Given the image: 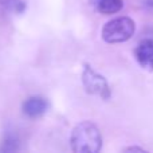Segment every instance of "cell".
I'll list each match as a JSON object with an SVG mask.
<instances>
[{
  "mask_svg": "<svg viewBox=\"0 0 153 153\" xmlns=\"http://www.w3.org/2000/svg\"><path fill=\"white\" fill-rule=\"evenodd\" d=\"M70 146L78 153H97L102 148V136L97 125L83 121L73 129L70 134Z\"/></svg>",
  "mask_w": 153,
  "mask_h": 153,
  "instance_id": "6da1fadb",
  "label": "cell"
},
{
  "mask_svg": "<svg viewBox=\"0 0 153 153\" xmlns=\"http://www.w3.org/2000/svg\"><path fill=\"white\" fill-rule=\"evenodd\" d=\"M136 31V24L128 16L111 19L103 26L102 39L108 43H122L129 40Z\"/></svg>",
  "mask_w": 153,
  "mask_h": 153,
  "instance_id": "7a4b0ae2",
  "label": "cell"
},
{
  "mask_svg": "<svg viewBox=\"0 0 153 153\" xmlns=\"http://www.w3.org/2000/svg\"><path fill=\"white\" fill-rule=\"evenodd\" d=\"M82 83L83 87L89 94L98 95L102 100L110 98V86L103 75H101L98 71H95L91 66L83 65L82 71Z\"/></svg>",
  "mask_w": 153,
  "mask_h": 153,
  "instance_id": "3957f363",
  "label": "cell"
},
{
  "mask_svg": "<svg viewBox=\"0 0 153 153\" xmlns=\"http://www.w3.org/2000/svg\"><path fill=\"white\" fill-rule=\"evenodd\" d=\"M48 109V102L46 98L40 97V95H34V97L27 98L22 105V110H23L24 116L28 118H38V117L43 116Z\"/></svg>",
  "mask_w": 153,
  "mask_h": 153,
  "instance_id": "277c9868",
  "label": "cell"
},
{
  "mask_svg": "<svg viewBox=\"0 0 153 153\" xmlns=\"http://www.w3.org/2000/svg\"><path fill=\"white\" fill-rule=\"evenodd\" d=\"M136 59L145 70L153 71V39H144L136 48Z\"/></svg>",
  "mask_w": 153,
  "mask_h": 153,
  "instance_id": "5b68a950",
  "label": "cell"
},
{
  "mask_svg": "<svg viewBox=\"0 0 153 153\" xmlns=\"http://www.w3.org/2000/svg\"><path fill=\"white\" fill-rule=\"evenodd\" d=\"M91 4L98 12L103 13V15L117 13L124 7L122 0H91Z\"/></svg>",
  "mask_w": 153,
  "mask_h": 153,
  "instance_id": "8992f818",
  "label": "cell"
},
{
  "mask_svg": "<svg viewBox=\"0 0 153 153\" xmlns=\"http://www.w3.org/2000/svg\"><path fill=\"white\" fill-rule=\"evenodd\" d=\"M0 5L8 12H15V13H22L26 10L24 0H1Z\"/></svg>",
  "mask_w": 153,
  "mask_h": 153,
  "instance_id": "52a82bcc",
  "label": "cell"
},
{
  "mask_svg": "<svg viewBox=\"0 0 153 153\" xmlns=\"http://www.w3.org/2000/svg\"><path fill=\"white\" fill-rule=\"evenodd\" d=\"M20 149V141L18 140V137L13 134H7L3 141V145L0 148L1 152H16Z\"/></svg>",
  "mask_w": 153,
  "mask_h": 153,
  "instance_id": "ba28073f",
  "label": "cell"
},
{
  "mask_svg": "<svg viewBox=\"0 0 153 153\" xmlns=\"http://www.w3.org/2000/svg\"><path fill=\"white\" fill-rule=\"evenodd\" d=\"M125 152H145V149L140 148V146H129V148H125Z\"/></svg>",
  "mask_w": 153,
  "mask_h": 153,
  "instance_id": "9c48e42d",
  "label": "cell"
},
{
  "mask_svg": "<svg viewBox=\"0 0 153 153\" xmlns=\"http://www.w3.org/2000/svg\"><path fill=\"white\" fill-rule=\"evenodd\" d=\"M0 1H1V0H0Z\"/></svg>",
  "mask_w": 153,
  "mask_h": 153,
  "instance_id": "30bf717a",
  "label": "cell"
}]
</instances>
